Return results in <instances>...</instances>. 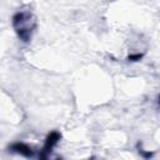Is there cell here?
<instances>
[{"instance_id":"cell-5","label":"cell","mask_w":160,"mask_h":160,"mask_svg":"<svg viewBox=\"0 0 160 160\" xmlns=\"http://www.w3.org/2000/svg\"><path fill=\"white\" fill-rule=\"evenodd\" d=\"M139 154H140L144 159H146V160H148V159H150V158L152 156V152H146V151H144V150H142V149H140V148H139Z\"/></svg>"},{"instance_id":"cell-2","label":"cell","mask_w":160,"mask_h":160,"mask_svg":"<svg viewBox=\"0 0 160 160\" xmlns=\"http://www.w3.org/2000/svg\"><path fill=\"white\" fill-rule=\"evenodd\" d=\"M60 138H61V135H60L58 131H51V132L48 135V138H46V140H45V144H44L42 149L40 150L39 160H48L49 154L51 152L52 148L58 144V141L60 140Z\"/></svg>"},{"instance_id":"cell-1","label":"cell","mask_w":160,"mask_h":160,"mask_svg":"<svg viewBox=\"0 0 160 160\" xmlns=\"http://www.w3.org/2000/svg\"><path fill=\"white\" fill-rule=\"evenodd\" d=\"M35 21L32 20V15L29 11H18L12 16V26L20 40L28 42L31 39V31L35 28Z\"/></svg>"},{"instance_id":"cell-3","label":"cell","mask_w":160,"mask_h":160,"mask_svg":"<svg viewBox=\"0 0 160 160\" xmlns=\"http://www.w3.org/2000/svg\"><path fill=\"white\" fill-rule=\"evenodd\" d=\"M9 151L20 154V155L26 156V158L34 156V150H32L29 145H26V144H24V142H14V144H11V145L9 146Z\"/></svg>"},{"instance_id":"cell-6","label":"cell","mask_w":160,"mask_h":160,"mask_svg":"<svg viewBox=\"0 0 160 160\" xmlns=\"http://www.w3.org/2000/svg\"><path fill=\"white\" fill-rule=\"evenodd\" d=\"M159 101H160V96H159Z\"/></svg>"},{"instance_id":"cell-4","label":"cell","mask_w":160,"mask_h":160,"mask_svg":"<svg viewBox=\"0 0 160 160\" xmlns=\"http://www.w3.org/2000/svg\"><path fill=\"white\" fill-rule=\"evenodd\" d=\"M142 58V54H132V55H129L128 56V60L129 61H138Z\"/></svg>"}]
</instances>
